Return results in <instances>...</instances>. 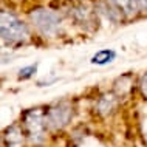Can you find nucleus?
I'll return each mask as SVG.
<instances>
[{"mask_svg":"<svg viewBox=\"0 0 147 147\" xmlns=\"http://www.w3.org/2000/svg\"><path fill=\"white\" fill-rule=\"evenodd\" d=\"M28 36V26L17 16L9 11H0V37L9 43H19L25 42Z\"/></svg>","mask_w":147,"mask_h":147,"instance_id":"f257e3e1","label":"nucleus"},{"mask_svg":"<svg viewBox=\"0 0 147 147\" xmlns=\"http://www.w3.org/2000/svg\"><path fill=\"white\" fill-rule=\"evenodd\" d=\"M23 127L26 138L33 144H42L47 135V116L40 109H31L23 113Z\"/></svg>","mask_w":147,"mask_h":147,"instance_id":"f03ea898","label":"nucleus"},{"mask_svg":"<svg viewBox=\"0 0 147 147\" xmlns=\"http://www.w3.org/2000/svg\"><path fill=\"white\" fill-rule=\"evenodd\" d=\"M31 20L39 31L43 34H56L61 26V17L59 14L53 13L50 9H36L31 13Z\"/></svg>","mask_w":147,"mask_h":147,"instance_id":"7ed1b4c3","label":"nucleus"},{"mask_svg":"<svg viewBox=\"0 0 147 147\" xmlns=\"http://www.w3.org/2000/svg\"><path fill=\"white\" fill-rule=\"evenodd\" d=\"M45 116H47L48 129L59 130V129H63L70 122L71 116H73V109H71L68 102H61V104L50 107L45 112Z\"/></svg>","mask_w":147,"mask_h":147,"instance_id":"20e7f679","label":"nucleus"},{"mask_svg":"<svg viewBox=\"0 0 147 147\" xmlns=\"http://www.w3.org/2000/svg\"><path fill=\"white\" fill-rule=\"evenodd\" d=\"M118 104H119L118 94H115V93H105V94H102V96L98 99L96 109H98V112L101 113L102 116H109V115H112L115 110H116Z\"/></svg>","mask_w":147,"mask_h":147,"instance_id":"39448f33","label":"nucleus"},{"mask_svg":"<svg viewBox=\"0 0 147 147\" xmlns=\"http://www.w3.org/2000/svg\"><path fill=\"white\" fill-rule=\"evenodd\" d=\"M25 138H26V133H23V130L17 124H14V125H11L6 129L3 141H5L6 147H23Z\"/></svg>","mask_w":147,"mask_h":147,"instance_id":"423d86ee","label":"nucleus"},{"mask_svg":"<svg viewBox=\"0 0 147 147\" xmlns=\"http://www.w3.org/2000/svg\"><path fill=\"white\" fill-rule=\"evenodd\" d=\"M110 3L124 16H133V14L140 13L136 0H110Z\"/></svg>","mask_w":147,"mask_h":147,"instance_id":"0eeeda50","label":"nucleus"},{"mask_svg":"<svg viewBox=\"0 0 147 147\" xmlns=\"http://www.w3.org/2000/svg\"><path fill=\"white\" fill-rule=\"evenodd\" d=\"M116 57V53L113 50H101L91 57V63H96V65H105V63H110L112 61H115Z\"/></svg>","mask_w":147,"mask_h":147,"instance_id":"6e6552de","label":"nucleus"},{"mask_svg":"<svg viewBox=\"0 0 147 147\" xmlns=\"http://www.w3.org/2000/svg\"><path fill=\"white\" fill-rule=\"evenodd\" d=\"M36 71H37V63L25 67V68H22L20 71H19V79H30Z\"/></svg>","mask_w":147,"mask_h":147,"instance_id":"1a4fd4ad","label":"nucleus"},{"mask_svg":"<svg viewBox=\"0 0 147 147\" xmlns=\"http://www.w3.org/2000/svg\"><path fill=\"white\" fill-rule=\"evenodd\" d=\"M138 87H140V91H141V94L147 99V71L140 78V82H138Z\"/></svg>","mask_w":147,"mask_h":147,"instance_id":"9d476101","label":"nucleus"},{"mask_svg":"<svg viewBox=\"0 0 147 147\" xmlns=\"http://www.w3.org/2000/svg\"><path fill=\"white\" fill-rule=\"evenodd\" d=\"M136 3H138V11L147 13V0H136Z\"/></svg>","mask_w":147,"mask_h":147,"instance_id":"9b49d317","label":"nucleus"},{"mask_svg":"<svg viewBox=\"0 0 147 147\" xmlns=\"http://www.w3.org/2000/svg\"><path fill=\"white\" fill-rule=\"evenodd\" d=\"M0 147H6V146H5V141H2V140H0Z\"/></svg>","mask_w":147,"mask_h":147,"instance_id":"f8f14e48","label":"nucleus"}]
</instances>
